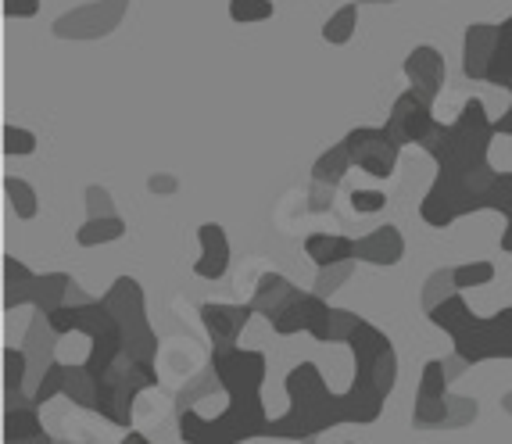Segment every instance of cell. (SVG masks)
<instances>
[{"label": "cell", "mask_w": 512, "mask_h": 444, "mask_svg": "<svg viewBox=\"0 0 512 444\" xmlns=\"http://www.w3.org/2000/svg\"><path fill=\"white\" fill-rule=\"evenodd\" d=\"M287 398H291V412L280 419H269V434L265 437L308 441V437L341 427V423H373L384 409L387 394L376 387L373 376L359 373L351 380L348 394H330L323 373L312 362H301L287 373Z\"/></svg>", "instance_id": "1"}, {"label": "cell", "mask_w": 512, "mask_h": 444, "mask_svg": "<svg viewBox=\"0 0 512 444\" xmlns=\"http://www.w3.org/2000/svg\"><path fill=\"white\" fill-rule=\"evenodd\" d=\"M154 384H158L154 362H137V359H129V355H122L108 373L97 376L94 412H101L104 419L119 423V427H129V423H133V398Z\"/></svg>", "instance_id": "2"}, {"label": "cell", "mask_w": 512, "mask_h": 444, "mask_svg": "<svg viewBox=\"0 0 512 444\" xmlns=\"http://www.w3.org/2000/svg\"><path fill=\"white\" fill-rule=\"evenodd\" d=\"M104 305L115 312L122 326V341H126V355L137 362H154V351H158V337L154 330L147 326L144 316V291H140V283L133 276H119V280L111 283V291L104 294Z\"/></svg>", "instance_id": "3"}, {"label": "cell", "mask_w": 512, "mask_h": 444, "mask_svg": "<svg viewBox=\"0 0 512 444\" xmlns=\"http://www.w3.org/2000/svg\"><path fill=\"white\" fill-rule=\"evenodd\" d=\"M455 355L470 366L487 359H512V308H502L491 319H473L462 333H455Z\"/></svg>", "instance_id": "4"}, {"label": "cell", "mask_w": 512, "mask_h": 444, "mask_svg": "<svg viewBox=\"0 0 512 444\" xmlns=\"http://www.w3.org/2000/svg\"><path fill=\"white\" fill-rule=\"evenodd\" d=\"M341 144L348 147L351 162L359 165L362 172H369L373 180H391L394 176V165H398V151H402V147L394 144L384 126L351 129Z\"/></svg>", "instance_id": "5"}, {"label": "cell", "mask_w": 512, "mask_h": 444, "mask_svg": "<svg viewBox=\"0 0 512 444\" xmlns=\"http://www.w3.org/2000/svg\"><path fill=\"white\" fill-rule=\"evenodd\" d=\"M212 369L219 376L222 391L230 398H248V394H262L265 380V355L262 351H212Z\"/></svg>", "instance_id": "6"}, {"label": "cell", "mask_w": 512, "mask_h": 444, "mask_svg": "<svg viewBox=\"0 0 512 444\" xmlns=\"http://www.w3.org/2000/svg\"><path fill=\"white\" fill-rule=\"evenodd\" d=\"M434 111H430V104L423 101V97L416 94V90H405L398 101H394L391 115H387V133H391V140L398 147L405 144H427V137L434 133Z\"/></svg>", "instance_id": "7"}, {"label": "cell", "mask_w": 512, "mask_h": 444, "mask_svg": "<svg viewBox=\"0 0 512 444\" xmlns=\"http://www.w3.org/2000/svg\"><path fill=\"white\" fill-rule=\"evenodd\" d=\"M255 316L251 305H201V323H205L208 337H212L215 351H230L237 348V337L244 333L248 319Z\"/></svg>", "instance_id": "8"}, {"label": "cell", "mask_w": 512, "mask_h": 444, "mask_svg": "<svg viewBox=\"0 0 512 444\" xmlns=\"http://www.w3.org/2000/svg\"><path fill=\"white\" fill-rule=\"evenodd\" d=\"M405 76H409V83H412L409 90H416L423 101L434 104L437 94H441L448 69H444V58L434 47H416V51L405 58Z\"/></svg>", "instance_id": "9"}, {"label": "cell", "mask_w": 512, "mask_h": 444, "mask_svg": "<svg viewBox=\"0 0 512 444\" xmlns=\"http://www.w3.org/2000/svg\"><path fill=\"white\" fill-rule=\"evenodd\" d=\"M197 240H201V258L194 262V276L201 280H222L226 269H230V240H226V230L219 222H205L197 230Z\"/></svg>", "instance_id": "10"}, {"label": "cell", "mask_w": 512, "mask_h": 444, "mask_svg": "<svg viewBox=\"0 0 512 444\" xmlns=\"http://www.w3.org/2000/svg\"><path fill=\"white\" fill-rule=\"evenodd\" d=\"M405 255V240L398 226H376L373 233L355 240V262L369 265H398Z\"/></svg>", "instance_id": "11"}, {"label": "cell", "mask_w": 512, "mask_h": 444, "mask_svg": "<svg viewBox=\"0 0 512 444\" xmlns=\"http://www.w3.org/2000/svg\"><path fill=\"white\" fill-rule=\"evenodd\" d=\"M326 308L330 305H326L323 294H301L298 291V298L283 308L280 316L269 319V323H273V330L280 333V337H291V333H301V330L312 333V326L326 316Z\"/></svg>", "instance_id": "12"}, {"label": "cell", "mask_w": 512, "mask_h": 444, "mask_svg": "<svg viewBox=\"0 0 512 444\" xmlns=\"http://www.w3.org/2000/svg\"><path fill=\"white\" fill-rule=\"evenodd\" d=\"M498 43V26H477L466 29V61H462V72L470 79H487V65H491V54H495Z\"/></svg>", "instance_id": "13"}, {"label": "cell", "mask_w": 512, "mask_h": 444, "mask_svg": "<svg viewBox=\"0 0 512 444\" xmlns=\"http://www.w3.org/2000/svg\"><path fill=\"white\" fill-rule=\"evenodd\" d=\"M348 344H351V355H355V373H369V376H373V366L380 362V355L391 351V337L376 330L373 323H366V319L355 326Z\"/></svg>", "instance_id": "14"}, {"label": "cell", "mask_w": 512, "mask_h": 444, "mask_svg": "<svg viewBox=\"0 0 512 444\" xmlns=\"http://www.w3.org/2000/svg\"><path fill=\"white\" fill-rule=\"evenodd\" d=\"M298 298V287H294L287 276H280V273H265L262 280H258V287H255V298H251V308L255 312H262V316H280L283 308L291 305V301Z\"/></svg>", "instance_id": "15"}, {"label": "cell", "mask_w": 512, "mask_h": 444, "mask_svg": "<svg viewBox=\"0 0 512 444\" xmlns=\"http://www.w3.org/2000/svg\"><path fill=\"white\" fill-rule=\"evenodd\" d=\"M305 251L319 269H326V265L351 262V258H355V240L337 237V233H333V237L330 233H312V237L305 240Z\"/></svg>", "instance_id": "16"}, {"label": "cell", "mask_w": 512, "mask_h": 444, "mask_svg": "<svg viewBox=\"0 0 512 444\" xmlns=\"http://www.w3.org/2000/svg\"><path fill=\"white\" fill-rule=\"evenodd\" d=\"M69 287H72V280L65 273L36 276L33 287H29V305L40 308L43 316H47V312H54V308H61L69 301Z\"/></svg>", "instance_id": "17"}, {"label": "cell", "mask_w": 512, "mask_h": 444, "mask_svg": "<svg viewBox=\"0 0 512 444\" xmlns=\"http://www.w3.org/2000/svg\"><path fill=\"white\" fill-rule=\"evenodd\" d=\"M427 316H430V323H434L437 330L448 333V337H455V333H462V330H466V326L473 323V319H477V316H473V312H470V305H466V298H462L459 291H455L452 298H444L437 308H430Z\"/></svg>", "instance_id": "18"}, {"label": "cell", "mask_w": 512, "mask_h": 444, "mask_svg": "<svg viewBox=\"0 0 512 444\" xmlns=\"http://www.w3.org/2000/svg\"><path fill=\"white\" fill-rule=\"evenodd\" d=\"M126 233V222L119 215H97V219H86L76 230V244L79 248H97V244H111Z\"/></svg>", "instance_id": "19"}, {"label": "cell", "mask_w": 512, "mask_h": 444, "mask_svg": "<svg viewBox=\"0 0 512 444\" xmlns=\"http://www.w3.org/2000/svg\"><path fill=\"white\" fill-rule=\"evenodd\" d=\"M362 319L355 316V312H348V308H326V316L319 319L316 326H312V337H316L319 344H330V341H348L351 333H355V326H359Z\"/></svg>", "instance_id": "20"}, {"label": "cell", "mask_w": 512, "mask_h": 444, "mask_svg": "<svg viewBox=\"0 0 512 444\" xmlns=\"http://www.w3.org/2000/svg\"><path fill=\"white\" fill-rule=\"evenodd\" d=\"M480 208L505 212V219H509V230L502 233V251H509V255H512V172H498V180L491 183V190L480 197Z\"/></svg>", "instance_id": "21"}, {"label": "cell", "mask_w": 512, "mask_h": 444, "mask_svg": "<svg viewBox=\"0 0 512 444\" xmlns=\"http://www.w3.org/2000/svg\"><path fill=\"white\" fill-rule=\"evenodd\" d=\"M487 83L495 86H512V18L498 26V43L495 54H491V65H487Z\"/></svg>", "instance_id": "22"}, {"label": "cell", "mask_w": 512, "mask_h": 444, "mask_svg": "<svg viewBox=\"0 0 512 444\" xmlns=\"http://www.w3.org/2000/svg\"><path fill=\"white\" fill-rule=\"evenodd\" d=\"M36 273H29L26 265L18 262L15 255L4 258V305L15 308V305H26L29 301V287H33Z\"/></svg>", "instance_id": "23"}, {"label": "cell", "mask_w": 512, "mask_h": 444, "mask_svg": "<svg viewBox=\"0 0 512 444\" xmlns=\"http://www.w3.org/2000/svg\"><path fill=\"white\" fill-rule=\"evenodd\" d=\"M351 154H348V147L344 144H337V147H330L326 154H319V162L312 165V180L316 183H326V187H337V183L348 176V169H351Z\"/></svg>", "instance_id": "24"}, {"label": "cell", "mask_w": 512, "mask_h": 444, "mask_svg": "<svg viewBox=\"0 0 512 444\" xmlns=\"http://www.w3.org/2000/svg\"><path fill=\"white\" fill-rule=\"evenodd\" d=\"M65 398H72L83 409L97 405V376L86 366H65Z\"/></svg>", "instance_id": "25"}, {"label": "cell", "mask_w": 512, "mask_h": 444, "mask_svg": "<svg viewBox=\"0 0 512 444\" xmlns=\"http://www.w3.org/2000/svg\"><path fill=\"white\" fill-rule=\"evenodd\" d=\"M40 434H43V427H40V419H36V409L11 405L8 416H4V437H8V444L33 441V437H40Z\"/></svg>", "instance_id": "26"}, {"label": "cell", "mask_w": 512, "mask_h": 444, "mask_svg": "<svg viewBox=\"0 0 512 444\" xmlns=\"http://www.w3.org/2000/svg\"><path fill=\"white\" fill-rule=\"evenodd\" d=\"M26 351L22 348H4V391H8V409L22 405V384H26Z\"/></svg>", "instance_id": "27"}, {"label": "cell", "mask_w": 512, "mask_h": 444, "mask_svg": "<svg viewBox=\"0 0 512 444\" xmlns=\"http://www.w3.org/2000/svg\"><path fill=\"white\" fill-rule=\"evenodd\" d=\"M359 29V4H344L337 15H330V22L323 26L326 43H348Z\"/></svg>", "instance_id": "28"}, {"label": "cell", "mask_w": 512, "mask_h": 444, "mask_svg": "<svg viewBox=\"0 0 512 444\" xmlns=\"http://www.w3.org/2000/svg\"><path fill=\"white\" fill-rule=\"evenodd\" d=\"M58 394H65V366H61V362H47L40 384L33 387L29 405H47L51 398H58Z\"/></svg>", "instance_id": "29"}, {"label": "cell", "mask_w": 512, "mask_h": 444, "mask_svg": "<svg viewBox=\"0 0 512 444\" xmlns=\"http://www.w3.org/2000/svg\"><path fill=\"white\" fill-rule=\"evenodd\" d=\"M4 190H8V205L15 208V215L18 219H33L36 215V190L29 187L26 180H18V176H8L4 180Z\"/></svg>", "instance_id": "30"}, {"label": "cell", "mask_w": 512, "mask_h": 444, "mask_svg": "<svg viewBox=\"0 0 512 444\" xmlns=\"http://www.w3.org/2000/svg\"><path fill=\"white\" fill-rule=\"evenodd\" d=\"M412 423L416 427H448V398H419L416 394Z\"/></svg>", "instance_id": "31"}, {"label": "cell", "mask_w": 512, "mask_h": 444, "mask_svg": "<svg viewBox=\"0 0 512 444\" xmlns=\"http://www.w3.org/2000/svg\"><path fill=\"white\" fill-rule=\"evenodd\" d=\"M419 398H448V369L441 359H430L419 376Z\"/></svg>", "instance_id": "32"}, {"label": "cell", "mask_w": 512, "mask_h": 444, "mask_svg": "<svg viewBox=\"0 0 512 444\" xmlns=\"http://www.w3.org/2000/svg\"><path fill=\"white\" fill-rule=\"evenodd\" d=\"M455 291H459V287H455L452 269H437V273L427 280V291H423V308L430 312V308H437L444 298H452Z\"/></svg>", "instance_id": "33"}, {"label": "cell", "mask_w": 512, "mask_h": 444, "mask_svg": "<svg viewBox=\"0 0 512 444\" xmlns=\"http://www.w3.org/2000/svg\"><path fill=\"white\" fill-rule=\"evenodd\" d=\"M452 273H455V287H459V291H470V287H487V283L495 280V265L491 262H470V265L452 269Z\"/></svg>", "instance_id": "34"}, {"label": "cell", "mask_w": 512, "mask_h": 444, "mask_svg": "<svg viewBox=\"0 0 512 444\" xmlns=\"http://www.w3.org/2000/svg\"><path fill=\"white\" fill-rule=\"evenodd\" d=\"M273 0H230L233 22H265L273 18Z\"/></svg>", "instance_id": "35"}, {"label": "cell", "mask_w": 512, "mask_h": 444, "mask_svg": "<svg viewBox=\"0 0 512 444\" xmlns=\"http://www.w3.org/2000/svg\"><path fill=\"white\" fill-rule=\"evenodd\" d=\"M36 151V133L22 126H4V154L11 158H26V154Z\"/></svg>", "instance_id": "36"}, {"label": "cell", "mask_w": 512, "mask_h": 444, "mask_svg": "<svg viewBox=\"0 0 512 444\" xmlns=\"http://www.w3.org/2000/svg\"><path fill=\"white\" fill-rule=\"evenodd\" d=\"M373 380L384 394L394 391V384H398V355H394V348L380 355V362L373 366Z\"/></svg>", "instance_id": "37"}, {"label": "cell", "mask_w": 512, "mask_h": 444, "mask_svg": "<svg viewBox=\"0 0 512 444\" xmlns=\"http://www.w3.org/2000/svg\"><path fill=\"white\" fill-rule=\"evenodd\" d=\"M351 265H355V258L351 262H341V265H326V269H319V280H316V294H333L337 291V283H344L351 276Z\"/></svg>", "instance_id": "38"}, {"label": "cell", "mask_w": 512, "mask_h": 444, "mask_svg": "<svg viewBox=\"0 0 512 444\" xmlns=\"http://www.w3.org/2000/svg\"><path fill=\"white\" fill-rule=\"evenodd\" d=\"M387 205V194L384 190H351V208L359 215H373Z\"/></svg>", "instance_id": "39"}, {"label": "cell", "mask_w": 512, "mask_h": 444, "mask_svg": "<svg viewBox=\"0 0 512 444\" xmlns=\"http://www.w3.org/2000/svg\"><path fill=\"white\" fill-rule=\"evenodd\" d=\"M477 419V402L473 398H448V427H466Z\"/></svg>", "instance_id": "40"}, {"label": "cell", "mask_w": 512, "mask_h": 444, "mask_svg": "<svg viewBox=\"0 0 512 444\" xmlns=\"http://www.w3.org/2000/svg\"><path fill=\"white\" fill-rule=\"evenodd\" d=\"M86 205H90V219H97V215H115L111 212V194L104 187L86 190Z\"/></svg>", "instance_id": "41"}, {"label": "cell", "mask_w": 512, "mask_h": 444, "mask_svg": "<svg viewBox=\"0 0 512 444\" xmlns=\"http://www.w3.org/2000/svg\"><path fill=\"white\" fill-rule=\"evenodd\" d=\"M333 190L337 187H326V183H316L312 180V194H308V208L312 212H326L333 205Z\"/></svg>", "instance_id": "42"}, {"label": "cell", "mask_w": 512, "mask_h": 444, "mask_svg": "<svg viewBox=\"0 0 512 444\" xmlns=\"http://www.w3.org/2000/svg\"><path fill=\"white\" fill-rule=\"evenodd\" d=\"M40 11V0H4V15L8 18H33Z\"/></svg>", "instance_id": "43"}, {"label": "cell", "mask_w": 512, "mask_h": 444, "mask_svg": "<svg viewBox=\"0 0 512 444\" xmlns=\"http://www.w3.org/2000/svg\"><path fill=\"white\" fill-rule=\"evenodd\" d=\"M147 187H151L154 194H176V187H180V183L172 180V176H151V180H147Z\"/></svg>", "instance_id": "44"}, {"label": "cell", "mask_w": 512, "mask_h": 444, "mask_svg": "<svg viewBox=\"0 0 512 444\" xmlns=\"http://www.w3.org/2000/svg\"><path fill=\"white\" fill-rule=\"evenodd\" d=\"M495 133H505V137H512V108L505 111L502 119L495 122Z\"/></svg>", "instance_id": "45"}, {"label": "cell", "mask_w": 512, "mask_h": 444, "mask_svg": "<svg viewBox=\"0 0 512 444\" xmlns=\"http://www.w3.org/2000/svg\"><path fill=\"white\" fill-rule=\"evenodd\" d=\"M119 444H151V441H147V437L144 434H140V430H133V427H129V434L126 437H122V441Z\"/></svg>", "instance_id": "46"}, {"label": "cell", "mask_w": 512, "mask_h": 444, "mask_svg": "<svg viewBox=\"0 0 512 444\" xmlns=\"http://www.w3.org/2000/svg\"><path fill=\"white\" fill-rule=\"evenodd\" d=\"M15 444H54L47 434H40V437H33V441H15Z\"/></svg>", "instance_id": "47"}, {"label": "cell", "mask_w": 512, "mask_h": 444, "mask_svg": "<svg viewBox=\"0 0 512 444\" xmlns=\"http://www.w3.org/2000/svg\"><path fill=\"white\" fill-rule=\"evenodd\" d=\"M502 405H505V412H509V416H512V391H509V394H505V398H502Z\"/></svg>", "instance_id": "48"}, {"label": "cell", "mask_w": 512, "mask_h": 444, "mask_svg": "<svg viewBox=\"0 0 512 444\" xmlns=\"http://www.w3.org/2000/svg\"><path fill=\"white\" fill-rule=\"evenodd\" d=\"M362 4H384V0H362Z\"/></svg>", "instance_id": "49"}, {"label": "cell", "mask_w": 512, "mask_h": 444, "mask_svg": "<svg viewBox=\"0 0 512 444\" xmlns=\"http://www.w3.org/2000/svg\"><path fill=\"white\" fill-rule=\"evenodd\" d=\"M348 444H351V441H348Z\"/></svg>", "instance_id": "50"}]
</instances>
